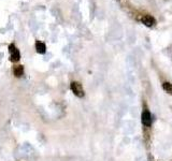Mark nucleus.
<instances>
[{
  "label": "nucleus",
  "mask_w": 172,
  "mask_h": 161,
  "mask_svg": "<svg viewBox=\"0 0 172 161\" xmlns=\"http://www.w3.org/2000/svg\"><path fill=\"white\" fill-rule=\"evenodd\" d=\"M9 53H10V60L12 62H17L21 59V53H19V48L14 45V44H10L9 45Z\"/></svg>",
  "instance_id": "nucleus-1"
},
{
  "label": "nucleus",
  "mask_w": 172,
  "mask_h": 161,
  "mask_svg": "<svg viewBox=\"0 0 172 161\" xmlns=\"http://www.w3.org/2000/svg\"><path fill=\"white\" fill-rule=\"evenodd\" d=\"M70 88H71L72 93H74L76 97H80V98L84 97V89H83L82 85L79 82H72L70 84Z\"/></svg>",
  "instance_id": "nucleus-2"
},
{
  "label": "nucleus",
  "mask_w": 172,
  "mask_h": 161,
  "mask_svg": "<svg viewBox=\"0 0 172 161\" xmlns=\"http://www.w3.org/2000/svg\"><path fill=\"white\" fill-rule=\"evenodd\" d=\"M141 121L142 124L145 126V127H150L152 125V116H151V113L147 110H144L142 112V115H141Z\"/></svg>",
  "instance_id": "nucleus-3"
},
{
  "label": "nucleus",
  "mask_w": 172,
  "mask_h": 161,
  "mask_svg": "<svg viewBox=\"0 0 172 161\" xmlns=\"http://www.w3.org/2000/svg\"><path fill=\"white\" fill-rule=\"evenodd\" d=\"M141 22L143 23L145 26H147V27H152L155 24V19L152 15H144L141 19Z\"/></svg>",
  "instance_id": "nucleus-4"
},
{
  "label": "nucleus",
  "mask_w": 172,
  "mask_h": 161,
  "mask_svg": "<svg viewBox=\"0 0 172 161\" xmlns=\"http://www.w3.org/2000/svg\"><path fill=\"white\" fill-rule=\"evenodd\" d=\"M36 50L39 54H44L46 52V45L41 41H37L36 42Z\"/></svg>",
  "instance_id": "nucleus-5"
},
{
  "label": "nucleus",
  "mask_w": 172,
  "mask_h": 161,
  "mask_svg": "<svg viewBox=\"0 0 172 161\" xmlns=\"http://www.w3.org/2000/svg\"><path fill=\"white\" fill-rule=\"evenodd\" d=\"M13 73H14L16 78H21L24 74V67L23 66H15L13 68Z\"/></svg>",
  "instance_id": "nucleus-6"
},
{
  "label": "nucleus",
  "mask_w": 172,
  "mask_h": 161,
  "mask_svg": "<svg viewBox=\"0 0 172 161\" xmlns=\"http://www.w3.org/2000/svg\"><path fill=\"white\" fill-rule=\"evenodd\" d=\"M163 88L166 90V93H170V95L172 93V84L169 83V82H165L163 84Z\"/></svg>",
  "instance_id": "nucleus-7"
}]
</instances>
